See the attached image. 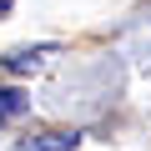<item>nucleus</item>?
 Here are the masks:
<instances>
[{
	"label": "nucleus",
	"mask_w": 151,
	"mask_h": 151,
	"mask_svg": "<svg viewBox=\"0 0 151 151\" xmlns=\"http://www.w3.org/2000/svg\"><path fill=\"white\" fill-rule=\"evenodd\" d=\"M76 141H81L76 131H70V136H65V131H50V136H35V141H25L20 151H70Z\"/></svg>",
	"instance_id": "obj_1"
},
{
	"label": "nucleus",
	"mask_w": 151,
	"mask_h": 151,
	"mask_svg": "<svg viewBox=\"0 0 151 151\" xmlns=\"http://www.w3.org/2000/svg\"><path fill=\"white\" fill-rule=\"evenodd\" d=\"M25 111H30V101H25L20 91L0 86V121H15V116H25Z\"/></svg>",
	"instance_id": "obj_2"
},
{
	"label": "nucleus",
	"mask_w": 151,
	"mask_h": 151,
	"mask_svg": "<svg viewBox=\"0 0 151 151\" xmlns=\"http://www.w3.org/2000/svg\"><path fill=\"white\" fill-rule=\"evenodd\" d=\"M40 55H50V45H40V50H15L5 65H10V70H30V65H40Z\"/></svg>",
	"instance_id": "obj_3"
},
{
	"label": "nucleus",
	"mask_w": 151,
	"mask_h": 151,
	"mask_svg": "<svg viewBox=\"0 0 151 151\" xmlns=\"http://www.w3.org/2000/svg\"><path fill=\"white\" fill-rule=\"evenodd\" d=\"M10 5H15V0H0V15H10Z\"/></svg>",
	"instance_id": "obj_4"
}]
</instances>
